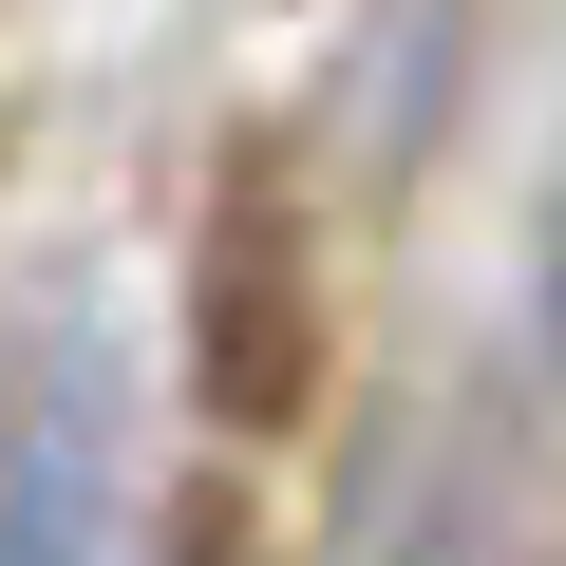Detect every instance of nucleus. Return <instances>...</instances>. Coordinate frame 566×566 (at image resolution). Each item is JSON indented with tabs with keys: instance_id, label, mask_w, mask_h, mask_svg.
I'll return each instance as SVG.
<instances>
[{
	"instance_id": "7ed1b4c3",
	"label": "nucleus",
	"mask_w": 566,
	"mask_h": 566,
	"mask_svg": "<svg viewBox=\"0 0 566 566\" xmlns=\"http://www.w3.org/2000/svg\"><path fill=\"white\" fill-rule=\"evenodd\" d=\"M378 566H547V510H528V472H510V453H434V472L397 491Z\"/></svg>"
},
{
	"instance_id": "f03ea898",
	"label": "nucleus",
	"mask_w": 566,
	"mask_h": 566,
	"mask_svg": "<svg viewBox=\"0 0 566 566\" xmlns=\"http://www.w3.org/2000/svg\"><path fill=\"white\" fill-rule=\"evenodd\" d=\"M283 303H303V245H283V170L227 189V264H208V322H227V416H283L303 359H283Z\"/></svg>"
},
{
	"instance_id": "20e7f679",
	"label": "nucleus",
	"mask_w": 566,
	"mask_h": 566,
	"mask_svg": "<svg viewBox=\"0 0 566 566\" xmlns=\"http://www.w3.org/2000/svg\"><path fill=\"white\" fill-rule=\"evenodd\" d=\"M133 566H245V510H227V491H189V510H170Z\"/></svg>"
},
{
	"instance_id": "39448f33",
	"label": "nucleus",
	"mask_w": 566,
	"mask_h": 566,
	"mask_svg": "<svg viewBox=\"0 0 566 566\" xmlns=\"http://www.w3.org/2000/svg\"><path fill=\"white\" fill-rule=\"evenodd\" d=\"M528 322H547V378H566V189H547V227H528Z\"/></svg>"
},
{
	"instance_id": "f257e3e1",
	"label": "nucleus",
	"mask_w": 566,
	"mask_h": 566,
	"mask_svg": "<svg viewBox=\"0 0 566 566\" xmlns=\"http://www.w3.org/2000/svg\"><path fill=\"white\" fill-rule=\"evenodd\" d=\"M133 491V340L95 303L0 340V566H95Z\"/></svg>"
}]
</instances>
